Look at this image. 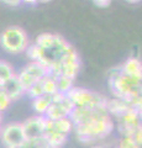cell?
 Returning a JSON list of instances; mask_svg holds the SVG:
<instances>
[{"mask_svg":"<svg viewBox=\"0 0 142 148\" xmlns=\"http://www.w3.org/2000/svg\"><path fill=\"white\" fill-rule=\"evenodd\" d=\"M69 119L77 140L86 146L105 140L115 128V122L105 109L74 108Z\"/></svg>","mask_w":142,"mask_h":148,"instance_id":"6da1fadb","label":"cell"},{"mask_svg":"<svg viewBox=\"0 0 142 148\" xmlns=\"http://www.w3.org/2000/svg\"><path fill=\"white\" fill-rule=\"evenodd\" d=\"M108 85L113 98L121 99L131 108L141 111V79L126 75L120 71V68L116 67L109 73Z\"/></svg>","mask_w":142,"mask_h":148,"instance_id":"7a4b0ae2","label":"cell"},{"mask_svg":"<svg viewBox=\"0 0 142 148\" xmlns=\"http://www.w3.org/2000/svg\"><path fill=\"white\" fill-rule=\"evenodd\" d=\"M0 46L10 54L24 53L30 46L29 35L20 26H10L0 35Z\"/></svg>","mask_w":142,"mask_h":148,"instance_id":"3957f363","label":"cell"},{"mask_svg":"<svg viewBox=\"0 0 142 148\" xmlns=\"http://www.w3.org/2000/svg\"><path fill=\"white\" fill-rule=\"evenodd\" d=\"M67 96L73 103L74 108H90V109H105L109 98L99 94L97 91H91L85 88L73 86L67 92Z\"/></svg>","mask_w":142,"mask_h":148,"instance_id":"277c9868","label":"cell"},{"mask_svg":"<svg viewBox=\"0 0 142 148\" xmlns=\"http://www.w3.org/2000/svg\"><path fill=\"white\" fill-rule=\"evenodd\" d=\"M73 109H74V105L67 96V94L56 92L54 95H52V103L49 105L47 112L45 114V117L48 120H53V121L69 117Z\"/></svg>","mask_w":142,"mask_h":148,"instance_id":"5b68a950","label":"cell"},{"mask_svg":"<svg viewBox=\"0 0 142 148\" xmlns=\"http://www.w3.org/2000/svg\"><path fill=\"white\" fill-rule=\"evenodd\" d=\"M48 74H49V71L43 64H41L38 62H30L29 64H26L16 75L26 91L30 86H32L36 83H38L41 79H43L46 75H48Z\"/></svg>","mask_w":142,"mask_h":148,"instance_id":"8992f818","label":"cell"},{"mask_svg":"<svg viewBox=\"0 0 142 148\" xmlns=\"http://www.w3.org/2000/svg\"><path fill=\"white\" fill-rule=\"evenodd\" d=\"M0 141L6 148H20L26 141V136L21 122H11L1 126Z\"/></svg>","mask_w":142,"mask_h":148,"instance_id":"52a82bcc","label":"cell"},{"mask_svg":"<svg viewBox=\"0 0 142 148\" xmlns=\"http://www.w3.org/2000/svg\"><path fill=\"white\" fill-rule=\"evenodd\" d=\"M117 132L121 137H132L139 128H141V111L131 108L125 115L116 119Z\"/></svg>","mask_w":142,"mask_h":148,"instance_id":"ba28073f","label":"cell"},{"mask_svg":"<svg viewBox=\"0 0 142 148\" xmlns=\"http://www.w3.org/2000/svg\"><path fill=\"white\" fill-rule=\"evenodd\" d=\"M22 123V128H24L26 140L27 138H37L42 137L45 133L46 127V117L41 116V115H34L29 119H26Z\"/></svg>","mask_w":142,"mask_h":148,"instance_id":"9c48e42d","label":"cell"},{"mask_svg":"<svg viewBox=\"0 0 142 148\" xmlns=\"http://www.w3.org/2000/svg\"><path fill=\"white\" fill-rule=\"evenodd\" d=\"M0 88H1V90L9 96V99L11 101H17L25 95V89H24V86L21 85V83L16 74L12 78H10L9 80H6L4 84L0 85Z\"/></svg>","mask_w":142,"mask_h":148,"instance_id":"30bf717a","label":"cell"},{"mask_svg":"<svg viewBox=\"0 0 142 148\" xmlns=\"http://www.w3.org/2000/svg\"><path fill=\"white\" fill-rule=\"evenodd\" d=\"M130 109H131V106L127 104L126 101H123L121 99H117V98L108 99L106 105H105L106 112L111 117H115V119L121 117L122 115H125Z\"/></svg>","mask_w":142,"mask_h":148,"instance_id":"8fae6325","label":"cell"},{"mask_svg":"<svg viewBox=\"0 0 142 148\" xmlns=\"http://www.w3.org/2000/svg\"><path fill=\"white\" fill-rule=\"evenodd\" d=\"M119 68L126 75L137 78V79H142V64L140 62V59H137L135 57H130Z\"/></svg>","mask_w":142,"mask_h":148,"instance_id":"7c38bea8","label":"cell"},{"mask_svg":"<svg viewBox=\"0 0 142 148\" xmlns=\"http://www.w3.org/2000/svg\"><path fill=\"white\" fill-rule=\"evenodd\" d=\"M51 103H52V95H42L36 99H32V104L31 105H32V110L36 112V115L45 116Z\"/></svg>","mask_w":142,"mask_h":148,"instance_id":"4fadbf2b","label":"cell"},{"mask_svg":"<svg viewBox=\"0 0 142 148\" xmlns=\"http://www.w3.org/2000/svg\"><path fill=\"white\" fill-rule=\"evenodd\" d=\"M54 78V82H56V86H57V91L58 92H62V94H67L68 91L74 85H73V79L71 78H67L64 75H56L53 77Z\"/></svg>","mask_w":142,"mask_h":148,"instance_id":"5bb4252c","label":"cell"},{"mask_svg":"<svg viewBox=\"0 0 142 148\" xmlns=\"http://www.w3.org/2000/svg\"><path fill=\"white\" fill-rule=\"evenodd\" d=\"M14 68L11 67V64L5 61H0V85L4 84L6 80H9L10 78L15 75Z\"/></svg>","mask_w":142,"mask_h":148,"instance_id":"9a60e30c","label":"cell"},{"mask_svg":"<svg viewBox=\"0 0 142 148\" xmlns=\"http://www.w3.org/2000/svg\"><path fill=\"white\" fill-rule=\"evenodd\" d=\"M20 148H51L46 138L37 137V138H27V140L22 143Z\"/></svg>","mask_w":142,"mask_h":148,"instance_id":"2e32d148","label":"cell"},{"mask_svg":"<svg viewBox=\"0 0 142 148\" xmlns=\"http://www.w3.org/2000/svg\"><path fill=\"white\" fill-rule=\"evenodd\" d=\"M42 88H43V92L45 95H54L57 91V86H56V82H54V78L52 75H46L42 80Z\"/></svg>","mask_w":142,"mask_h":148,"instance_id":"e0dca14e","label":"cell"},{"mask_svg":"<svg viewBox=\"0 0 142 148\" xmlns=\"http://www.w3.org/2000/svg\"><path fill=\"white\" fill-rule=\"evenodd\" d=\"M41 80H42V79H41ZM41 80H40L38 83H36V84H34L32 86H30L29 89L25 91V94L29 95L31 99H36V98H38V96L45 95L43 88H42V83H41Z\"/></svg>","mask_w":142,"mask_h":148,"instance_id":"ac0fdd59","label":"cell"},{"mask_svg":"<svg viewBox=\"0 0 142 148\" xmlns=\"http://www.w3.org/2000/svg\"><path fill=\"white\" fill-rule=\"evenodd\" d=\"M116 148H141V146L137 145L132 137H121L117 142Z\"/></svg>","mask_w":142,"mask_h":148,"instance_id":"d6986e66","label":"cell"},{"mask_svg":"<svg viewBox=\"0 0 142 148\" xmlns=\"http://www.w3.org/2000/svg\"><path fill=\"white\" fill-rule=\"evenodd\" d=\"M12 101L9 99V96L1 90V88H0V112H4V111H6L9 108H10Z\"/></svg>","mask_w":142,"mask_h":148,"instance_id":"ffe728a7","label":"cell"},{"mask_svg":"<svg viewBox=\"0 0 142 148\" xmlns=\"http://www.w3.org/2000/svg\"><path fill=\"white\" fill-rule=\"evenodd\" d=\"M132 138H134V141L137 143L139 146L142 145V127L139 128L137 131L134 133V136H132Z\"/></svg>","mask_w":142,"mask_h":148,"instance_id":"44dd1931","label":"cell"},{"mask_svg":"<svg viewBox=\"0 0 142 148\" xmlns=\"http://www.w3.org/2000/svg\"><path fill=\"white\" fill-rule=\"evenodd\" d=\"M93 3H94L98 8L105 9V8H108L110 4H111V0H93Z\"/></svg>","mask_w":142,"mask_h":148,"instance_id":"7402d4cb","label":"cell"},{"mask_svg":"<svg viewBox=\"0 0 142 148\" xmlns=\"http://www.w3.org/2000/svg\"><path fill=\"white\" fill-rule=\"evenodd\" d=\"M1 3L6 4L9 6H19L21 5V0H0Z\"/></svg>","mask_w":142,"mask_h":148,"instance_id":"603a6c76","label":"cell"},{"mask_svg":"<svg viewBox=\"0 0 142 148\" xmlns=\"http://www.w3.org/2000/svg\"><path fill=\"white\" fill-rule=\"evenodd\" d=\"M21 3L29 4V5H36V4H38L37 0H21Z\"/></svg>","mask_w":142,"mask_h":148,"instance_id":"cb8c5ba5","label":"cell"},{"mask_svg":"<svg viewBox=\"0 0 142 148\" xmlns=\"http://www.w3.org/2000/svg\"><path fill=\"white\" fill-rule=\"evenodd\" d=\"M89 148H110V147H108V146H91Z\"/></svg>","mask_w":142,"mask_h":148,"instance_id":"d4e9b609","label":"cell"},{"mask_svg":"<svg viewBox=\"0 0 142 148\" xmlns=\"http://www.w3.org/2000/svg\"><path fill=\"white\" fill-rule=\"evenodd\" d=\"M126 1H129V3H132V4H137V3H140L141 0H126Z\"/></svg>","mask_w":142,"mask_h":148,"instance_id":"484cf974","label":"cell"},{"mask_svg":"<svg viewBox=\"0 0 142 148\" xmlns=\"http://www.w3.org/2000/svg\"><path fill=\"white\" fill-rule=\"evenodd\" d=\"M3 114L1 112H0V130H1V126H3Z\"/></svg>","mask_w":142,"mask_h":148,"instance_id":"4316f807","label":"cell"},{"mask_svg":"<svg viewBox=\"0 0 142 148\" xmlns=\"http://www.w3.org/2000/svg\"><path fill=\"white\" fill-rule=\"evenodd\" d=\"M51 0H37V3H49Z\"/></svg>","mask_w":142,"mask_h":148,"instance_id":"83f0119b","label":"cell"}]
</instances>
